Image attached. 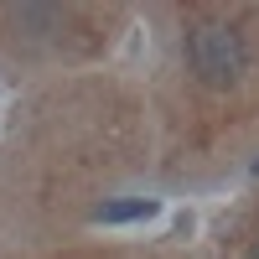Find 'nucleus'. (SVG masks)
Returning a JSON list of instances; mask_svg holds the SVG:
<instances>
[{"instance_id": "obj_2", "label": "nucleus", "mask_w": 259, "mask_h": 259, "mask_svg": "<svg viewBox=\"0 0 259 259\" xmlns=\"http://www.w3.org/2000/svg\"><path fill=\"white\" fill-rule=\"evenodd\" d=\"M150 212H156L150 197H130V202H104L94 218H99V223H135V218H150Z\"/></svg>"}, {"instance_id": "obj_3", "label": "nucleus", "mask_w": 259, "mask_h": 259, "mask_svg": "<svg viewBox=\"0 0 259 259\" xmlns=\"http://www.w3.org/2000/svg\"><path fill=\"white\" fill-rule=\"evenodd\" d=\"M254 259H259V249H254Z\"/></svg>"}, {"instance_id": "obj_1", "label": "nucleus", "mask_w": 259, "mask_h": 259, "mask_svg": "<svg viewBox=\"0 0 259 259\" xmlns=\"http://www.w3.org/2000/svg\"><path fill=\"white\" fill-rule=\"evenodd\" d=\"M187 57H192V73H197L202 83L223 89V83H233L244 73L249 47H244V36L233 26H223V21H202V26H192V36H187Z\"/></svg>"}]
</instances>
